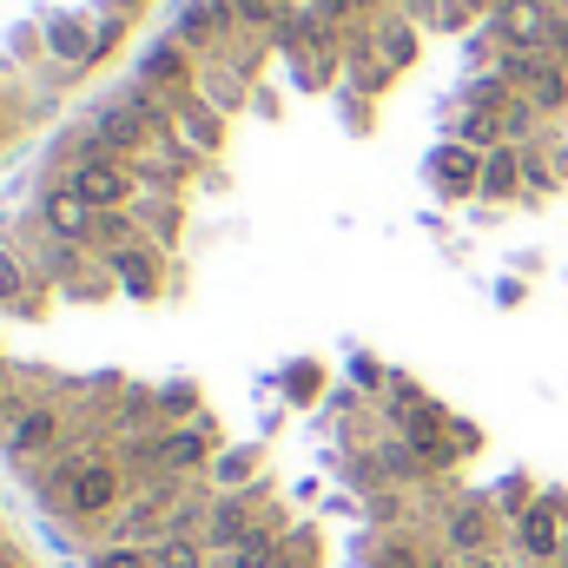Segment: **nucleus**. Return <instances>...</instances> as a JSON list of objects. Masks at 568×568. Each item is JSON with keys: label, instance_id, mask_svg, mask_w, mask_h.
<instances>
[{"label": "nucleus", "instance_id": "nucleus-1", "mask_svg": "<svg viewBox=\"0 0 568 568\" xmlns=\"http://www.w3.org/2000/svg\"><path fill=\"white\" fill-rule=\"evenodd\" d=\"M120 483H126V469L113 463V456H87V463H60L53 476H47V489L67 503V516H120Z\"/></svg>", "mask_w": 568, "mask_h": 568}, {"label": "nucleus", "instance_id": "nucleus-2", "mask_svg": "<svg viewBox=\"0 0 568 568\" xmlns=\"http://www.w3.org/2000/svg\"><path fill=\"white\" fill-rule=\"evenodd\" d=\"M489 20H496V33H503L509 53H542L556 33H568V20L556 13V0H496Z\"/></svg>", "mask_w": 568, "mask_h": 568}, {"label": "nucleus", "instance_id": "nucleus-3", "mask_svg": "<svg viewBox=\"0 0 568 568\" xmlns=\"http://www.w3.org/2000/svg\"><path fill=\"white\" fill-rule=\"evenodd\" d=\"M67 185H73L93 212H120V205L133 199V165H126V159H106V152H87Z\"/></svg>", "mask_w": 568, "mask_h": 568}, {"label": "nucleus", "instance_id": "nucleus-4", "mask_svg": "<svg viewBox=\"0 0 568 568\" xmlns=\"http://www.w3.org/2000/svg\"><path fill=\"white\" fill-rule=\"evenodd\" d=\"M212 463V436H205V424H172L159 443H152V469L165 476V483H185L192 469H205Z\"/></svg>", "mask_w": 568, "mask_h": 568}, {"label": "nucleus", "instance_id": "nucleus-5", "mask_svg": "<svg viewBox=\"0 0 568 568\" xmlns=\"http://www.w3.org/2000/svg\"><path fill=\"white\" fill-rule=\"evenodd\" d=\"M40 225H47V239H53V245H80V239H93V232H100V212H93L73 185H53V192L40 199Z\"/></svg>", "mask_w": 568, "mask_h": 568}, {"label": "nucleus", "instance_id": "nucleus-6", "mask_svg": "<svg viewBox=\"0 0 568 568\" xmlns=\"http://www.w3.org/2000/svg\"><path fill=\"white\" fill-rule=\"evenodd\" d=\"M562 542H568V529H562V516H556V503H529V509H516V549H523L529 562L556 568Z\"/></svg>", "mask_w": 568, "mask_h": 568}, {"label": "nucleus", "instance_id": "nucleus-7", "mask_svg": "<svg viewBox=\"0 0 568 568\" xmlns=\"http://www.w3.org/2000/svg\"><path fill=\"white\" fill-rule=\"evenodd\" d=\"M140 140H145V113L133 100H113L100 113V126H93V152H106V159H133Z\"/></svg>", "mask_w": 568, "mask_h": 568}, {"label": "nucleus", "instance_id": "nucleus-8", "mask_svg": "<svg viewBox=\"0 0 568 568\" xmlns=\"http://www.w3.org/2000/svg\"><path fill=\"white\" fill-rule=\"evenodd\" d=\"M60 443V410L53 404H27L20 417H13V429H7V449L13 456H47Z\"/></svg>", "mask_w": 568, "mask_h": 568}, {"label": "nucleus", "instance_id": "nucleus-9", "mask_svg": "<svg viewBox=\"0 0 568 568\" xmlns=\"http://www.w3.org/2000/svg\"><path fill=\"white\" fill-rule=\"evenodd\" d=\"M199 536H205V549H212V556H225V549H239L245 536H258V523H252V509H245V503H232V496H225V503H212V509H205V529H199Z\"/></svg>", "mask_w": 568, "mask_h": 568}, {"label": "nucleus", "instance_id": "nucleus-10", "mask_svg": "<svg viewBox=\"0 0 568 568\" xmlns=\"http://www.w3.org/2000/svg\"><path fill=\"white\" fill-rule=\"evenodd\" d=\"M449 542H456L463 556H476V562L496 556V516H489L483 503H463V509L449 516Z\"/></svg>", "mask_w": 568, "mask_h": 568}, {"label": "nucleus", "instance_id": "nucleus-11", "mask_svg": "<svg viewBox=\"0 0 568 568\" xmlns=\"http://www.w3.org/2000/svg\"><path fill=\"white\" fill-rule=\"evenodd\" d=\"M436 185L443 192H483V152L463 140H449L436 152Z\"/></svg>", "mask_w": 568, "mask_h": 568}, {"label": "nucleus", "instance_id": "nucleus-12", "mask_svg": "<svg viewBox=\"0 0 568 568\" xmlns=\"http://www.w3.org/2000/svg\"><path fill=\"white\" fill-rule=\"evenodd\" d=\"M106 265H113V278L126 284L133 297H152V291H159V258H152L145 245H120Z\"/></svg>", "mask_w": 568, "mask_h": 568}, {"label": "nucleus", "instance_id": "nucleus-13", "mask_svg": "<svg viewBox=\"0 0 568 568\" xmlns=\"http://www.w3.org/2000/svg\"><path fill=\"white\" fill-rule=\"evenodd\" d=\"M516 185H523V152H516V145L483 152V192H489V199H509Z\"/></svg>", "mask_w": 568, "mask_h": 568}, {"label": "nucleus", "instance_id": "nucleus-14", "mask_svg": "<svg viewBox=\"0 0 568 568\" xmlns=\"http://www.w3.org/2000/svg\"><path fill=\"white\" fill-rule=\"evenodd\" d=\"M185 73H192V60H185L179 40H165V47L145 53V87H185Z\"/></svg>", "mask_w": 568, "mask_h": 568}, {"label": "nucleus", "instance_id": "nucleus-15", "mask_svg": "<svg viewBox=\"0 0 568 568\" xmlns=\"http://www.w3.org/2000/svg\"><path fill=\"white\" fill-rule=\"evenodd\" d=\"M152 562L159 568H205L212 549H205V536H159L152 542Z\"/></svg>", "mask_w": 568, "mask_h": 568}, {"label": "nucleus", "instance_id": "nucleus-16", "mask_svg": "<svg viewBox=\"0 0 568 568\" xmlns=\"http://www.w3.org/2000/svg\"><path fill=\"white\" fill-rule=\"evenodd\" d=\"M272 562H278V536H272L265 523H258V536H245L239 549L219 556V568H272Z\"/></svg>", "mask_w": 568, "mask_h": 568}, {"label": "nucleus", "instance_id": "nucleus-17", "mask_svg": "<svg viewBox=\"0 0 568 568\" xmlns=\"http://www.w3.org/2000/svg\"><path fill=\"white\" fill-rule=\"evenodd\" d=\"M536 120H542V113H536V100H529V93H523V100H509V106H503V145L529 140V133H536Z\"/></svg>", "mask_w": 568, "mask_h": 568}, {"label": "nucleus", "instance_id": "nucleus-18", "mask_svg": "<svg viewBox=\"0 0 568 568\" xmlns=\"http://www.w3.org/2000/svg\"><path fill=\"white\" fill-rule=\"evenodd\" d=\"M93 568H159V562H152L145 542H106V549L93 556Z\"/></svg>", "mask_w": 568, "mask_h": 568}, {"label": "nucleus", "instance_id": "nucleus-19", "mask_svg": "<svg viewBox=\"0 0 568 568\" xmlns=\"http://www.w3.org/2000/svg\"><path fill=\"white\" fill-rule=\"evenodd\" d=\"M377 53H384V67H404V60L417 53V40H410V27H404V20H390V27L377 33Z\"/></svg>", "mask_w": 568, "mask_h": 568}, {"label": "nucleus", "instance_id": "nucleus-20", "mask_svg": "<svg viewBox=\"0 0 568 568\" xmlns=\"http://www.w3.org/2000/svg\"><path fill=\"white\" fill-rule=\"evenodd\" d=\"M225 7H232V20H239V27H278V20H284L278 0H225Z\"/></svg>", "mask_w": 568, "mask_h": 568}, {"label": "nucleus", "instance_id": "nucleus-21", "mask_svg": "<svg viewBox=\"0 0 568 568\" xmlns=\"http://www.w3.org/2000/svg\"><path fill=\"white\" fill-rule=\"evenodd\" d=\"M20 291H27V265H20L13 252H0V304H13Z\"/></svg>", "mask_w": 568, "mask_h": 568}, {"label": "nucleus", "instance_id": "nucleus-22", "mask_svg": "<svg viewBox=\"0 0 568 568\" xmlns=\"http://www.w3.org/2000/svg\"><path fill=\"white\" fill-rule=\"evenodd\" d=\"M245 469H252V456H212V476L219 483H245Z\"/></svg>", "mask_w": 568, "mask_h": 568}, {"label": "nucleus", "instance_id": "nucleus-23", "mask_svg": "<svg viewBox=\"0 0 568 568\" xmlns=\"http://www.w3.org/2000/svg\"><path fill=\"white\" fill-rule=\"evenodd\" d=\"M53 47H60L67 60H80V53H87V33H80V27H53Z\"/></svg>", "mask_w": 568, "mask_h": 568}, {"label": "nucleus", "instance_id": "nucleus-24", "mask_svg": "<svg viewBox=\"0 0 568 568\" xmlns=\"http://www.w3.org/2000/svg\"><path fill=\"white\" fill-rule=\"evenodd\" d=\"M185 126H192V140L199 145H219V113H192Z\"/></svg>", "mask_w": 568, "mask_h": 568}, {"label": "nucleus", "instance_id": "nucleus-25", "mask_svg": "<svg viewBox=\"0 0 568 568\" xmlns=\"http://www.w3.org/2000/svg\"><path fill=\"white\" fill-rule=\"evenodd\" d=\"M304 13H324V20H344V13H351V0H304Z\"/></svg>", "mask_w": 568, "mask_h": 568}, {"label": "nucleus", "instance_id": "nucleus-26", "mask_svg": "<svg viewBox=\"0 0 568 568\" xmlns=\"http://www.w3.org/2000/svg\"><path fill=\"white\" fill-rule=\"evenodd\" d=\"M523 179H529V185H549V179H556V172H549V165H542V159H523Z\"/></svg>", "mask_w": 568, "mask_h": 568}, {"label": "nucleus", "instance_id": "nucleus-27", "mask_svg": "<svg viewBox=\"0 0 568 568\" xmlns=\"http://www.w3.org/2000/svg\"><path fill=\"white\" fill-rule=\"evenodd\" d=\"M469 568H516V562H496V556H483V562H469Z\"/></svg>", "mask_w": 568, "mask_h": 568}, {"label": "nucleus", "instance_id": "nucleus-28", "mask_svg": "<svg viewBox=\"0 0 568 568\" xmlns=\"http://www.w3.org/2000/svg\"><path fill=\"white\" fill-rule=\"evenodd\" d=\"M364 7H377V0H351V13H364Z\"/></svg>", "mask_w": 568, "mask_h": 568}, {"label": "nucleus", "instance_id": "nucleus-29", "mask_svg": "<svg viewBox=\"0 0 568 568\" xmlns=\"http://www.w3.org/2000/svg\"><path fill=\"white\" fill-rule=\"evenodd\" d=\"M556 568H568V542H562V556H556Z\"/></svg>", "mask_w": 568, "mask_h": 568}, {"label": "nucleus", "instance_id": "nucleus-30", "mask_svg": "<svg viewBox=\"0 0 568 568\" xmlns=\"http://www.w3.org/2000/svg\"><path fill=\"white\" fill-rule=\"evenodd\" d=\"M424 568H463V562H424Z\"/></svg>", "mask_w": 568, "mask_h": 568}, {"label": "nucleus", "instance_id": "nucleus-31", "mask_svg": "<svg viewBox=\"0 0 568 568\" xmlns=\"http://www.w3.org/2000/svg\"><path fill=\"white\" fill-rule=\"evenodd\" d=\"M0 568H13V562H7V549H0Z\"/></svg>", "mask_w": 568, "mask_h": 568}, {"label": "nucleus", "instance_id": "nucleus-32", "mask_svg": "<svg viewBox=\"0 0 568 568\" xmlns=\"http://www.w3.org/2000/svg\"><path fill=\"white\" fill-rule=\"evenodd\" d=\"M0 404H7V390H0Z\"/></svg>", "mask_w": 568, "mask_h": 568}, {"label": "nucleus", "instance_id": "nucleus-33", "mask_svg": "<svg viewBox=\"0 0 568 568\" xmlns=\"http://www.w3.org/2000/svg\"><path fill=\"white\" fill-rule=\"evenodd\" d=\"M556 7H568V0H556Z\"/></svg>", "mask_w": 568, "mask_h": 568}]
</instances>
